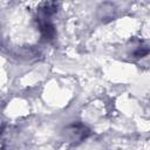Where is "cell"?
<instances>
[{
	"label": "cell",
	"instance_id": "obj_1",
	"mask_svg": "<svg viewBox=\"0 0 150 150\" xmlns=\"http://www.w3.org/2000/svg\"><path fill=\"white\" fill-rule=\"evenodd\" d=\"M90 135V130L80 122H74L63 129V137L67 142H81Z\"/></svg>",
	"mask_w": 150,
	"mask_h": 150
},
{
	"label": "cell",
	"instance_id": "obj_2",
	"mask_svg": "<svg viewBox=\"0 0 150 150\" xmlns=\"http://www.w3.org/2000/svg\"><path fill=\"white\" fill-rule=\"evenodd\" d=\"M115 15V6L110 2L102 4L97 9V18L101 21H109Z\"/></svg>",
	"mask_w": 150,
	"mask_h": 150
}]
</instances>
